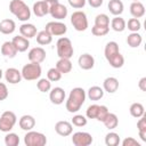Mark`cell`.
<instances>
[{
    "label": "cell",
    "instance_id": "obj_4",
    "mask_svg": "<svg viewBox=\"0 0 146 146\" xmlns=\"http://www.w3.org/2000/svg\"><path fill=\"white\" fill-rule=\"evenodd\" d=\"M56 49H57V55L59 58H71L74 54L72 42L66 36H62L57 40Z\"/></svg>",
    "mask_w": 146,
    "mask_h": 146
},
{
    "label": "cell",
    "instance_id": "obj_3",
    "mask_svg": "<svg viewBox=\"0 0 146 146\" xmlns=\"http://www.w3.org/2000/svg\"><path fill=\"white\" fill-rule=\"evenodd\" d=\"M22 73V78L26 81H33V80H38L41 76L42 70L39 63H32L30 62L29 64H25L21 71Z\"/></svg>",
    "mask_w": 146,
    "mask_h": 146
},
{
    "label": "cell",
    "instance_id": "obj_28",
    "mask_svg": "<svg viewBox=\"0 0 146 146\" xmlns=\"http://www.w3.org/2000/svg\"><path fill=\"white\" fill-rule=\"evenodd\" d=\"M143 42V36L138 32H131L127 36V43L131 48H138Z\"/></svg>",
    "mask_w": 146,
    "mask_h": 146
},
{
    "label": "cell",
    "instance_id": "obj_32",
    "mask_svg": "<svg viewBox=\"0 0 146 146\" xmlns=\"http://www.w3.org/2000/svg\"><path fill=\"white\" fill-rule=\"evenodd\" d=\"M107 62L110 63V65H111L112 67H114V68H120V67H122L123 64H124V57H123V56L121 55V52L119 51L117 54L111 56V57L107 59Z\"/></svg>",
    "mask_w": 146,
    "mask_h": 146
},
{
    "label": "cell",
    "instance_id": "obj_35",
    "mask_svg": "<svg viewBox=\"0 0 146 146\" xmlns=\"http://www.w3.org/2000/svg\"><path fill=\"white\" fill-rule=\"evenodd\" d=\"M5 144L6 146H17L19 144V137L15 132H7L5 136Z\"/></svg>",
    "mask_w": 146,
    "mask_h": 146
},
{
    "label": "cell",
    "instance_id": "obj_7",
    "mask_svg": "<svg viewBox=\"0 0 146 146\" xmlns=\"http://www.w3.org/2000/svg\"><path fill=\"white\" fill-rule=\"evenodd\" d=\"M17 122L16 114L11 111H5L0 116V131L9 132Z\"/></svg>",
    "mask_w": 146,
    "mask_h": 146
},
{
    "label": "cell",
    "instance_id": "obj_20",
    "mask_svg": "<svg viewBox=\"0 0 146 146\" xmlns=\"http://www.w3.org/2000/svg\"><path fill=\"white\" fill-rule=\"evenodd\" d=\"M16 30V23L10 18H5L0 22V32L2 34H11Z\"/></svg>",
    "mask_w": 146,
    "mask_h": 146
},
{
    "label": "cell",
    "instance_id": "obj_10",
    "mask_svg": "<svg viewBox=\"0 0 146 146\" xmlns=\"http://www.w3.org/2000/svg\"><path fill=\"white\" fill-rule=\"evenodd\" d=\"M46 56H47L46 50L42 47H34L27 54V58H29L30 62H32V63H39V64L42 63L46 59Z\"/></svg>",
    "mask_w": 146,
    "mask_h": 146
},
{
    "label": "cell",
    "instance_id": "obj_24",
    "mask_svg": "<svg viewBox=\"0 0 146 146\" xmlns=\"http://www.w3.org/2000/svg\"><path fill=\"white\" fill-rule=\"evenodd\" d=\"M130 14L133 18H140L145 15V6L140 1H132L130 5Z\"/></svg>",
    "mask_w": 146,
    "mask_h": 146
},
{
    "label": "cell",
    "instance_id": "obj_37",
    "mask_svg": "<svg viewBox=\"0 0 146 146\" xmlns=\"http://www.w3.org/2000/svg\"><path fill=\"white\" fill-rule=\"evenodd\" d=\"M47 79L50 81V82H56V81H59L62 79V73L56 68V67H51L48 70L47 72Z\"/></svg>",
    "mask_w": 146,
    "mask_h": 146
},
{
    "label": "cell",
    "instance_id": "obj_17",
    "mask_svg": "<svg viewBox=\"0 0 146 146\" xmlns=\"http://www.w3.org/2000/svg\"><path fill=\"white\" fill-rule=\"evenodd\" d=\"M18 124H19V128L24 131H30L34 128L35 125V119L32 116V115H29V114H25V115H22L19 121H18Z\"/></svg>",
    "mask_w": 146,
    "mask_h": 146
},
{
    "label": "cell",
    "instance_id": "obj_48",
    "mask_svg": "<svg viewBox=\"0 0 146 146\" xmlns=\"http://www.w3.org/2000/svg\"><path fill=\"white\" fill-rule=\"evenodd\" d=\"M87 1L92 8H99L104 2V0H87Z\"/></svg>",
    "mask_w": 146,
    "mask_h": 146
},
{
    "label": "cell",
    "instance_id": "obj_6",
    "mask_svg": "<svg viewBox=\"0 0 146 146\" xmlns=\"http://www.w3.org/2000/svg\"><path fill=\"white\" fill-rule=\"evenodd\" d=\"M71 24L73 25V27L79 31H86L88 29V18L84 11L82 10H76L71 15Z\"/></svg>",
    "mask_w": 146,
    "mask_h": 146
},
{
    "label": "cell",
    "instance_id": "obj_18",
    "mask_svg": "<svg viewBox=\"0 0 146 146\" xmlns=\"http://www.w3.org/2000/svg\"><path fill=\"white\" fill-rule=\"evenodd\" d=\"M103 89L108 94H114L119 89V80L114 76L106 78L103 82Z\"/></svg>",
    "mask_w": 146,
    "mask_h": 146
},
{
    "label": "cell",
    "instance_id": "obj_45",
    "mask_svg": "<svg viewBox=\"0 0 146 146\" xmlns=\"http://www.w3.org/2000/svg\"><path fill=\"white\" fill-rule=\"evenodd\" d=\"M137 128H138V132H146V115L145 114L139 117L137 122Z\"/></svg>",
    "mask_w": 146,
    "mask_h": 146
},
{
    "label": "cell",
    "instance_id": "obj_22",
    "mask_svg": "<svg viewBox=\"0 0 146 146\" xmlns=\"http://www.w3.org/2000/svg\"><path fill=\"white\" fill-rule=\"evenodd\" d=\"M107 8H108V10L112 15L120 16L123 13L124 6H123V2L121 0H110L108 5H107Z\"/></svg>",
    "mask_w": 146,
    "mask_h": 146
},
{
    "label": "cell",
    "instance_id": "obj_27",
    "mask_svg": "<svg viewBox=\"0 0 146 146\" xmlns=\"http://www.w3.org/2000/svg\"><path fill=\"white\" fill-rule=\"evenodd\" d=\"M35 36H36V42L40 46H47V44L51 43V41H52V35L47 30H42V31L38 32Z\"/></svg>",
    "mask_w": 146,
    "mask_h": 146
},
{
    "label": "cell",
    "instance_id": "obj_36",
    "mask_svg": "<svg viewBox=\"0 0 146 146\" xmlns=\"http://www.w3.org/2000/svg\"><path fill=\"white\" fill-rule=\"evenodd\" d=\"M36 88H38L39 91H41V92H48V91H50V89H51V82H50L48 79H46V78L38 79Z\"/></svg>",
    "mask_w": 146,
    "mask_h": 146
},
{
    "label": "cell",
    "instance_id": "obj_47",
    "mask_svg": "<svg viewBox=\"0 0 146 146\" xmlns=\"http://www.w3.org/2000/svg\"><path fill=\"white\" fill-rule=\"evenodd\" d=\"M9 92H8V88L3 82H0V102L5 100L8 97Z\"/></svg>",
    "mask_w": 146,
    "mask_h": 146
},
{
    "label": "cell",
    "instance_id": "obj_25",
    "mask_svg": "<svg viewBox=\"0 0 146 146\" xmlns=\"http://www.w3.org/2000/svg\"><path fill=\"white\" fill-rule=\"evenodd\" d=\"M104 89L98 87V86H92L88 89V91L86 92L87 97L90 99V100H99L104 97Z\"/></svg>",
    "mask_w": 146,
    "mask_h": 146
},
{
    "label": "cell",
    "instance_id": "obj_23",
    "mask_svg": "<svg viewBox=\"0 0 146 146\" xmlns=\"http://www.w3.org/2000/svg\"><path fill=\"white\" fill-rule=\"evenodd\" d=\"M32 10H33V14H34L36 17H43V16H46L47 14H49V9H48V7H47L44 0H40V1L34 2Z\"/></svg>",
    "mask_w": 146,
    "mask_h": 146
},
{
    "label": "cell",
    "instance_id": "obj_41",
    "mask_svg": "<svg viewBox=\"0 0 146 146\" xmlns=\"http://www.w3.org/2000/svg\"><path fill=\"white\" fill-rule=\"evenodd\" d=\"M87 122H88L87 121V117L83 116V115H81V114H75L72 117V121H71V123L73 125H75V127H84L87 124Z\"/></svg>",
    "mask_w": 146,
    "mask_h": 146
},
{
    "label": "cell",
    "instance_id": "obj_11",
    "mask_svg": "<svg viewBox=\"0 0 146 146\" xmlns=\"http://www.w3.org/2000/svg\"><path fill=\"white\" fill-rule=\"evenodd\" d=\"M65 97H66V94L64 91L63 88L60 87H55L52 89H50V92H49V99L52 104L55 105H60L64 103L65 100Z\"/></svg>",
    "mask_w": 146,
    "mask_h": 146
},
{
    "label": "cell",
    "instance_id": "obj_30",
    "mask_svg": "<svg viewBox=\"0 0 146 146\" xmlns=\"http://www.w3.org/2000/svg\"><path fill=\"white\" fill-rule=\"evenodd\" d=\"M103 123H104V125H105L108 130H112V129H115V128L117 127V124H119V119H117L116 114L108 112V114H107V116L105 117V120L103 121Z\"/></svg>",
    "mask_w": 146,
    "mask_h": 146
},
{
    "label": "cell",
    "instance_id": "obj_50",
    "mask_svg": "<svg viewBox=\"0 0 146 146\" xmlns=\"http://www.w3.org/2000/svg\"><path fill=\"white\" fill-rule=\"evenodd\" d=\"M44 2H46V5H47L48 9H50L52 6H55V5L58 3L59 1H58V0H44Z\"/></svg>",
    "mask_w": 146,
    "mask_h": 146
},
{
    "label": "cell",
    "instance_id": "obj_2",
    "mask_svg": "<svg viewBox=\"0 0 146 146\" xmlns=\"http://www.w3.org/2000/svg\"><path fill=\"white\" fill-rule=\"evenodd\" d=\"M9 11L22 22H27L31 18V9L23 0H11L9 2Z\"/></svg>",
    "mask_w": 146,
    "mask_h": 146
},
{
    "label": "cell",
    "instance_id": "obj_26",
    "mask_svg": "<svg viewBox=\"0 0 146 146\" xmlns=\"http://www.w3.org/2000/svg\"><path fill=\"white\" fill-rule=\"evenodd\" d=\"M55 67L62 74H66V73H70L72 71V62L70 60V58H59L57 60Z\"/></svg>",
    "mask_w": 146,
    "mask_h": 146
},
{
    "label": "cell",
    "instance_id": "obj_34",
    "mask_svg": "<svg viewBox=\"0 0 146 146\" xmlns=\"http://www.w3.org/2000/svg\"><path fill=\"white\" fill-rule=\"evenodd\" d=\"M120 143H121V139L116 132L111 131L105 136V144L107 146H117Z\"/></svg>",
    "mask_w": 146,
    "mask_h": 146
},
{
    "label": "cell",
    "instance_id": "obj_40",
    "mask_svg": "<svg viewBox=\"0 0 146 146\" xmlns=\"http://www.w3.org/2000/svg\"><path fill=\"white\" fill-rule=\"evenodd\" d=\"M110 32V26H97L94 25L91 29V33L95 36H104Z\"/></svg>",
    "mask_w": 146,
    "mask_h": 146
},
{
    "label": "cell",
    "instance_id": "obj_46",
    "mask_svg": "<svg viewBox=\"0 0 146 146\" xmlns=\"http://www.w3.org/2000/svg\"><path fill=\"white\" fill-rule=\"evenodd\" d=\"M122 146H140V143L132 137H127L122 140Z\"/></svg>",
    "mask_w": 146,
    "mask_h": 146
},
{
    "label": "cell",
    "instance_id": "obj_9",
    "mask_svg": "<svg viewBox=\"0 0 146 146\" xmlns=\"http://www.w3.org/2000/svg\"><path fill=\"white\" fill-rule=\"evenodd\" d=\"M92 136L86 131H78L72 136V143L75 146H89L92 144Z\"/></svg>",
    "mask_w": 146,
    "mask_h": 146
},
{
    "label": "cell",
    "instance_id": "obj_19",
    "mask_svg": "<svg viewBox=\"0 0 146 146\" xmlns=\"http://www.w3.org/2000/svg\"><path fill=\"white\" fill-rule=\"evenodd\" d=\"M19 33L24 38L31 39V38H34L38 32H36V27L33 24H31V23H23L19 26Z\"/></svg>",
    "mask_w": 146,
    "mask_h": 146
},
{
    "label": "cell",
    "instance_id": "obj_21",
    "mask_svg": "<svg viewBox=\"0 0 146 146\" xmlns=\"http://www.w3.org/2000/svg\"><path fill=\"white\" fill-rule=\"evenodd\" d=\"M0 50H1V54H2L5 57H7V58H14V57L17 55V52H18L11 41H6V42H3Z\"/></svg>",
    "mask_w": 146,
    "mask_h": 146
},
{
    "label": "cell",
    "instance_id": "obj_16",
    "mask_svg": "<svg viewBox=\"0 0 146 146\" xmlns=\"http://www.w3.org/2000/svg\"><path fill=\"white\" fill-rule=\"evenodd\" d=\"M11 42L15 46V48L17 49L18 52H24L30 47L29 39L27 38H24L23 35H16V36H14L13 40H11Z\"/></svg>",
    "mask_w": 146,
    "mask_h": 146
},
{
    "label": "cell",
    "instance_id": "obj_1",
    "mask_svg": "<svg viewBox=\"0 0 146 146\" xmlns=\"http://www.w3.org/2000/svg\"><path fill=\"white\" fill-rule=\"evenodd\" d=\"M86 90L83 88L80 87H75L70 91V95L66 99L65 103V107L67 110V112L70 113H76L81 106L84 104L86 102Z\"/></svg>",
    "mask_w": 146,
    "mask_h": 146
},
{
    "label": "cell",
    "instance_id": "obj_39",
    "mask_svg": "<svg viewBox=\"0 0 146 146\" xmlns=\"http://www.w3.org/2000/svg\"><path fill=\"white\" fill-rule=\"evenodd\" d=\"M95 25H97V26H110V17L106 14H98L95 17Z\"/></svg>",
    "mask_w": 146,
    "mask_h": 146
},
{
    "label": "cell",
    "instance_id": "obj_29",
    "mask_svg": "<svg viewBox=\"0 0 146 146\" xmlns=\"http://www.w3.org/2000/svg\"><path fill=\"white\" fill-rule=\"evenodd\" d=\"M111 27L115 32H123L125 30V21L121 16H115L111 21Z\"/></svg>",
    "mask_w": 146,
    "mask_h": 146
},
{
    "label": "cell",
    "instance_id": "obj_31",
    "mask_svg": "<svg viewBox=\"0 0 146 146\" xmlns=\"http://www.w3.org/2000/svg\"><path fill=\"white\" fill-rule=\"evenodd\" d=\"M120 50H119V44L115 42V41H110L106 43L105 46V49H104V55H105V58L108 59L111 56L117 54Z\"/></svg>",
    "mask_w": 146,
    "mask_h": 146
},
{
    "label": "cell",
    "instance_id": "obj_8",
    "mask_svg": "<svg viewBox=\"0 0 146 146\" xmlns=\"http://www.w3.org/2000/svg\"><path fill=\"white\" fill-rule=\"evenodd\" d=\"M52 36H60L64 35L67 32V26L60 22V21H52V22H48L46 24V29Z\"/></svg>",
    "mask_w": 146,
    "mask_h": 146
},
{
    "label": "cell",
    "instance_id": "obj_15",
    "mask_svg": "<svg viewBox=\"0 0 146 146\" xmlns=\"http://www.w3.org/2000/svg\"><path fill=\"white\" fill-rule=\"evenodd\" d=\"M78 64H79L80 68L88 71V70H91L95 66V58L90 54H82L78 58Z\"/></svg>",
    "mask_w": 146,
    "mask_h": 146
},
{
    "label": "cell",
    "instance_id": "obj_43",
    "mask_svg": "<svg viewBox=\"0 0 146 146\" xmlns=\"http://www.w3.org/2000/svg\"><path fill=\"white\" fill-rule=\"evenodd\" d=\"M108 112H110V111H108L107 106H105V105H99V107H98V113H97V116H96V120L103 122V121L105 120V117L107 116Z\"/></svg>",
    "mask_w": 146,
    "mask_h": 146
},
{
    "label": "cell",
    "instance_id": "obj_33",
    "mask_svg": "<svg viewBox=\"0 0 146 146\" xmlns=\"http://www.w3.org/2000/svg\"><path fill=\"white\" fill-rule=\"evenodd\" d=\"M129 112H130L131 116L139 119L140 116H143V115L145 114V108H144L143 104H140V103H132V104L130 105Z\"/></svg>",
    "mask_w": 146,
    "mask_h": 146
},
{
    "label": "cell",
    "instance_id": "obj_5",
    "mask_svg": "<svg viewBox=\"0 0 146 146\" xmlns=\"http://www.w3.org/2000/svg\"><path fill=\"white\" fill-rule=\"evenodd\" d=\"M24 144L26 146H44L47 144V137L42 132L30 130L24 136Z\"/></svg>",
    "mask_w": 146,
    "mask_h": 146
},
{
    "label": "cell",
    "instance_id": "obj_14",
    "mask_svg": "<svg viewBox=\"0 0 146 146\" xmlns=\"http://www.w3.org/2000/svg\"><path fill=\"white\" fill-rule=\"evenodd\" d=\"M55 131L62 137H67L73 131V124L68 121H65V120L64 121H58L55 124Z\"/></svg>",
    "mask_w": 146,
    "mask_h": 146
},
{
    "label": "cell",
    "instance_id": "obj_13",
    "mask_svg": "<svg viewBox=\"0 0 146 146\" xmlns=\"http://www.w3.org/2000/svg\"><path fill=\"white\" fill-rule=\"evenodd\" d=\"M3 75H5L6 81L9 82L10 84H16V83L21 82V80L23 79L21 71H18V70L15 68V67H9V68H7V70L3 72Z\"/></svg>",
    "mask_w": 146,
    "mask_h": 146
},
{
    "label": "cell",
    "instance_id": "obj_44",
    "mask_svg": "<svg viewBox=\"0 0 146 146\" xmlns=\"http://www.w3.org/2000/svg\"><path fill=\"white\" fill-rule=\"evenodd\" d=\"M68 1V5L74 8V9H81L86 6V2L87 0H67Z\"/></svg>",
    "mask_w": 146,
    "mask_h": 146
},
{
    "label": "cell",
    "instance_id": "obj_51",
    "mask_svg": "<svg viewBox=\"0 0 146 146\" xmlns=\"http://www.w3.org/2000/svg\"><path fill=\"white\" fill-rule=\"evenodd\" d=\"M2 76H3V72H2V70L0 68V81H1V79H2Z\"/></svg>",
    "mask_w": 146,
    "mask_h": 146
},
{
    "label": "cell",
    "instance_id": "obj_12",
    "mask_svg": "<svg viewBox=\"0 0 146 146\" xmlns=\"http://www.w3.org/2000/svg\"><path fill=\"white\" fill-rule=\"evenodd\" d=\"M49 14L51 15L52 18H55V19H57V21H62V19L66 18L68 11H67L66 6H64V5H62L60 2H58V3H56L55 6H52V7L49 9Z\"/></svg>",
    "mask_w": 146,
    "mask_h": 146
},
{
    "label": "cell",
    "instance_id": "obj_38",
    "mask_svg": "<svg viewBox=\"0 0 146 146\" xmlns=\"http://www.w3.org/2000/svg\"><path fill=\"white\" fill-rule=\"evenodd\" d=\"M125 26H128L130 32H138L141 29V23L138 18H130L128 23H125Z\"/></svg>",
    "mask_w": 146,
    "mask_h": 146
},
{
    "label": "cell",
    "instance_id": "obj_49",
    "mask_svg": "<svg viewBox=\"0 0 146 146\" xmlns=\"http://www.w3.org/2000/svg\"><path fill=\"white\" fill-rule=\"evenodd\" d=\"M138 87H139V89H140L141 91H146V76H144V78H141V79L139 80Z\"/></svg>",
    "mask_w": 146,
    "mask_h": 146
},
{
    "label": "cell",
    "instance_id": "obj_42",
    "mask_svg": "<svg viewBox=\"0 0 146 146\" xmlns=\"http://www.w3.org/2000/svg\"><path fill=\"white\" fill-rule=\"evenodd\" d=\"M98 107H99V105H97V104L89 105L88 108L86 110V116L88 119H96L97 113H98Z\"/></svg>",
    "mask_w": 146,
    "mask_h": 146
},
{
    "label": "cell",
    "instance_id": "obj_52",
    "mask_svg": "<svg viewBox=\"0 0 146 146\" xmlns=\"http://www.w3.org/2000/svg\"><path fill=\"white\" fill-rule=\"evenodd\" d=\"M132 1H139V0H132Z\"/></svg>",
    "mask_w": 146,
    "mask_h": 146
}]
</instances>
